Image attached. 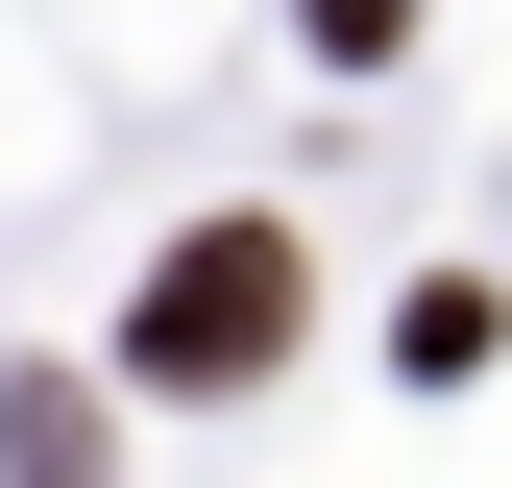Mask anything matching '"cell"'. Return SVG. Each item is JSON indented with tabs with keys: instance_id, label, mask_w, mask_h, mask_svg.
<instances>
[{
	"instance_id": "cell-1",
	"label": "cell",
	"mask_w": 512,
	"mask_h": 488,
	"mask_svg": "<svg viewBox=\"0 0 512 488\" xmlns=\"http://www.w3.org/2000/svg\"><path fill=\"white\" fill-rule=\"evenodd\" d=\"M293 318H317V244L293 220H196L147 293H122V391H269Z\"/></svg>"
},
{
	"instance_id": "cell-2",
	"label": "cell",
	"mask_w": 512,
	"mask_h": 488,
	"mask_svg": "<svg viewBox=\"0 0 512 488\" xmlns=\"http://www.w3.org/2000/svg\"><path fill=\"white\" fill-rule=\"evenodd\" d=\"M98 440H122V415L74 391V366H25V391H0V488H122Z\"/></svg>"
},
{
	"instance_id": "cell-3",
	"label": "cell",
	"mask_w": 512,
	"mask_h": 488,
	"mask_svg": "<svg viewBox=\"0 0 512 488\" xmlns=\"http://www.w3.org/2000/svg\"><path fill=\"white\" fill-rule=\"evenodd\" d=\"M488 342H512V293H488V269H439V293H415V318H391V366H415V391H464V366H488Z\"/></svg>"
},
{
	"instance_id": "cell-4",
	"label": "cell",
	"mask_w": 512,
	"mask_h": 488,
	"mask_svg": "<svg viewBox=\"0 0 512 488\" xmlns=\"http://www.w3.org/2000/svg\"><path fill=\"white\" fill-rule=\"evenodd\" d=\"M293 25L342 49V74H391V49H415V0H293Z\"/></svg>"
}]
</instances>
